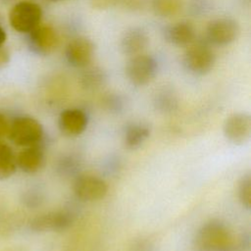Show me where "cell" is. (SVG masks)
Returning a JSON list of instances; mask_svg holds the SVG:
<instances>
[{
	"label": "cell",
	"mask_w": 251,
	"mask_h": 251,
	"mask_svg": "<svg viewBox=\"0 0 251 251\" xmlns=\"http://www.w3.org/2000/svg\"><path fill=\"white\" fill-rule=\"evenodd\" d=\"M9 126H10V124L7 121L6 117L0 113V141L2 138L8 135Z\"/></svg>",
	"instance_id": "obj_24"
},
{
	"label": "cell",
	"mask_w": 251,
	"mask_h": 251,
	"mask_svg": "<svg viewBox=\"0 0 251 251\" xmlns=\"http://www.w3.org/2000/svg\"><path fill=\"white\" fill-rule=\"evenodd\" d=\"M5 40H6V32H5V30L0 26V46H3Z\"/></svg>",
	"instance_id": "obj_26"
},
{
	"label": "cell",
	"mask_w": 251,
	"mask_h": 251,
	"mask_svg": "<svg viewBox=\"0 0 251 251\" xmlns=\"http://www.w3.org/2000/svg\"><path fill=\"white\" fill-rule=\"evenodd\" d=\"M183 64L191 74L202 75L209 73L215 64V54L206 44L190 45L184 53Z\"/></svg>",
	"instance_id": "obj_5"
},
{
	"label": "cell",
	"mask_w": 251,
	"mask_h": 251,
	"mask_svg": "<svg viewBox=\"0 0 251 251\" xmlns=\"http://www.w3.org/2000/svg\"><path fill=\"white\" fill-rule=\"evenodd\" d=\"M104 78L103 73L97 69L87 70L82 75V82L87 87H95L98 86Z\"/></svg>",
	"instance_id": "obj_20"
},
{
	"label": "cell",
	"mask_w": 251,
	"mask_h": 251,
	"mask_svg": "<svg viewBox=\"0 0 251 251\" xmlns=\"http://www.w3.org/2000/svg\"><path fill=\"white\" fill-rule=\"evenodd\" d=\"M43 133V126L37 120L22 116L15 118L10 123L8 136L14 144L25 148L39 145Z\"/></svg>",
	"instance_id": "obj_2"
},
{
	"label": "cell",
	"mask_w": 251,
	"mask_h": 251,
	"mask_svg": "<svg viewBox=\"0 0 251 251\" xmlns=\"http://www.w3.org/2000/svg\"><path fill=\"white\" fill-rule=\"evenodd\" d=\"M75 197L84 202L102 200L108 193V184L100 176L94 175H80L74 182Z\"/></svg>",
	"instance_id": "obj_6"
},
{
	"label": "cell",
	"mask_w": 251,
	"mask_h": 251,
	"mask_svg": "<svg viewBox=\"0 0 251 251\" xmlns=\"http://www.w3.org/2000/svg\"><path fill=\"white\" fill-rule=\"evenodd\" d=\"M3 1H10V0H3Z\"/></svg>",
	"instance_id": "obj_28"
},
{
	"label": "cell",
	"mask_w": 251,
	"mask_h": 251,
	"mask_svg": "<svg viewBox=\"0 0 251 251\" xmlns=\"http://www.w3.org/2000/svg\"><path fill=\"white\" fill-rule=\"evenodd\" d=\"M206 34L212 43L216 45H227L237 38L239 25L233 19L218 18L209 23Z\"/></svg>",
	"instance_id": "obj_8"
},
{
	"label": "cell",
	"mask_w": 251,
	"mask_h": 251,
	"mask_svg": "<svg viewBox=\"0 0 251 251\" xmlns=\"http://www.w3.org/2000/svg\"><path fill=\"white\" fill-rule=\"evenodd\" d=\"M52 1H62V0H52Z\"/></svg>",
	"instance_id": "obj_27"
},
{
	"label": "cell",
	"mask_w": 251,
	"mask_h": 251,
	"mask_svg": "<svg viewBox=\"0 0 251 251\" xmlns=\"http://www.w3.org/2000/svg\"><path fill=\"white\" fill-rule=\"evenodd\" d=\"M88 118L84 111L77 108L64 110L58 119L60 130L68 136H77L81 134L87 126Z\"/></svg>",
	"instance_id": "obj_12"
},
{
	"label": "cell",
	"mask_w": 251,
	"mask_h": 251,
	"mask_svg": "<svg viewBox=\"0 0 251 251\" xmlns=\"http://www.w3.org/2000/svg\"><path fill=\"white\" fill-rule=\"evenodd\" d=\"M237 197L240 204L246 208L251 207V176L246 174L241 176L237 185Z\"/></svg>",
	"instance_id": "obj_19"
},
{
	"label": "cell",
	"mask_w": 251,
	"mask_h": 251,
	"mask_svg": "<svg viewBox=\"0 0 251 251\" xmlns=\"http://www.w3.org/2000/svg\"><path fill=\"white\" fill-rule=\"evenodd\" d=\"M94 45L86 37L79 36L72 39L66 48V58L70 65L75 68H85L92 61Z\"/></svg>",
	"instance_id": "obj_10"
},
{
	"label": "cell",
	"mask_w": 251,
	"mask_h": 251,
	"mask_svg": "<svg viewBox=\"0 0 251 251\" xmlns=\"http://www.w3.org/2000/svg\"><path fill=\"white\" fill-rule=\"evenodd\" d=\"M29 33L30 48L39 55L52 53L59 42L56 30L48 25H38Z\"/></svg>",
	"instance_id": "obj_11"
},
{
	"label": "cell",
	"mask_w": 251,
	"mask_h": 251,
	"mask_svg": "<svg viewBox=\"0 0 251 251\" xmlns=\"http://www.w3.org/2000/svg\"><path fill=\"white\" fill-rule=\"evenodd\" d=\"M44 162V153L39 145L25 147L17 156V168L26 174L39 171Z\"/></svg>",
	"instance_id": "obj_13"
},
{
	"label": "cell",
	"mask_w": 251,
	"mask_h": 251,
	"mask_svg": "<svg viewBox=\"0 0 251 251\" xmlns=\"http://www.w3.org/2000/svg\"><path fill=\"white\" fill-rule=\"evenodd\" d=\"M77 167V162L75 159H74L73 157H68L67 159H64L62 160L61 162V166H60V169L62 171H64L65 173H68V174H72L74 171H75Z\"/></svg>",
	"instance_id": "obj_23"
},
{
	"label": "cell",
	"mask_w": 251,
	"mask_h": 251,
	"mask_svg": "<svg viewBox=\"0 0 251 251\" xmlns=\"http://www.w3.org/2000/svg\"><path fill=\"white\" fill-rule=\"evenodd\" d=\"M42 11L38 4L30 1L17 3L9 15L10 24L19 32H30L41 21Z\"/></svg>",
	"instance_id": "obj_3"
},
{
	"label": "cell",
	"mask_w": 251,
	"mask_h": 251,
	"mask_svg": "<svg viewBox=\"0 0 251 251\" xmlns=\"http://www.w3.org/2000/svg\"><path fill=\"white\" fill-rule=\"evenodd\" d=\"M10 60V54L7 49L3 46H0V68H3L8 64Z\"/></svg>",
	"instance_id": "obj_25"
},
{
	"label": "cell",
	"mask_w": 251,
	"mask_h": 251,
	"mask_svg": "<svg viewBox=\"0 0 251 251\" xmlns=\"http://www.w3.org/2000/svg\"><path fill=\"white\" fill-rule=\"evenodd\" d=\"M152 8L161 17H172L181 10L182 0H152Z\"/></svg>",
	"instance_id": "obj_18"
},
{
	"label": "cell",
	"mask_w": 251,
	"mask_h": 251,
	"mask_svg": "<svg viewBox=\"0 0 251 251\" xmlns=\"http://www.w3.org/2000/svg\"><path fill=\"white\" fill-rule=\"evenodd\" d=\"M150 126L141 122L129 124L124 132L125 146L130 150H134L142 146L150 136Z\"/></svg>",
	"instance_id": "obj_16"
},
{
	"label": "cell",
	"mask_w": 251,
	"mask_h": 251,
	"mask_svg": "<svg viewBox=\"0 0 251 251\" xmlns=\"http://www.w3.org/2000/svg\"><path fill=\"white\" fill-rule=\"evenodd\" d=\"M165 36L174 45L185 46L193 41L195 30L190 23L179 22L170 25L165 31Z\"/></svg>",
	"instance_id": "obj_15"
},
{
	"label": "cell",
	"mask_w": 251,
	"mask_h": 251,
	"mask_svg": "<svg viewBox=\"0 0 251 251\" xmlns=\"http://www.w3.org/2000/svg\"><path fill=\"white\" fill-rule=\"evenodd\" d=\"M149 37L142 28L131 27L126 30L121 40L122 51L129 56L141 54L147 47Z\"/></svg>",
	"instance_id": "obj_14"
},
{
	"label": "cell",
	"mask_w": 251,
	"mask_h": 251,
	"mask_svg": "<svg viewBox=\"0 0 251 251\" xmlns=\"http://www.w3.org/2000/svg\"><path fill=\"white\" fill-rule=\"evenodd\" d=\"M16 155L12 148L0 141V179H7L11 177L17 171Z\"/></svg>",
	"instance_id": "obj_17"
},
{
	"label": "cell",
	"mask_w": 251,
	"mask_h": 251,
	"mask_svg": "<svg viewBox=\"0 0 251 251\" xmlns=\"http://www.w3.org/2000/svg\"><path fill=\"white\" fill-rule=\"evenodd\" d=\"M128 251H156V244L149 237L141 236L132 241Z\"/></svg>",
	"instance_id": "obj_21"
},
{
	"label": "cell",
	"mask_w": 251,
	"mask_h": 251,
	"mask_svg": "<svg viewBox=\"0 0 251 251\" xmlns=\"http://www.w3.org/2000/svg\"><path fill=\"white\" fill-rule=\"evenodd\" d=\"M74 216L69 211H51L37 216L30 222V227L35 231H59L72 226Z\"/></svg>",
	"instance_id": "obj_9"
},
{
	"label": "cell",
	"mask_w": 251,
	"mask_h": 251,
	"mask_svg": "<svg viewBox=\"0 0 251 251\" xmlns=\"http://www.w3.org/2000/svg\"><path fill=\"white\" fill-rule=\"evenodd\" d=\"M223 131L225 137L233 144H243L251 135V118L247 113H234L226 118Z\"/></svg>",
	"instance_id": "obj_7"
},
{
	"label": "cell",
	"mask_w": 251,
	"mask_h": 251,
	"mask_svg": "<svg viewBox=\"0 0 251 251\" xmlns=\"http://www.w3.org/2000/svg\"><path fill=\"white\" fill-rule=\"evenodd\" d=\"M157 105L161 110H163L165 112H169V111H172L176 107V101H175L174 97L168 96L167 94H165V95H161L157 99Z\"/></svg>",
	"instance_id": "obj_22"
},
{
	"label": "cell",
	"mask_w": 251,
	"mask_h": 251,
	"mask_svg": "<svg viewBox=\"0 0 251 251\" xmlns=\"http://www.w3.org/2000/svg\"><path fill=\"white\" fill-rule=\"evenodd\" d=\"M157 73V62L149 55L138 54L131 56L126 66L127 79L136 86L148 84Z\"/></svg>",
	"instance_id": "obj_4"
},
{
	"label": "cell",
	"mask_w": 251,
	"mask_h": 251,
	"mask_svg": "<svg viewBox=\"0 0 251 251\" xmlns=\"http://www.w3.org/2000/svg\"><path fill=\"white\" fill-rule=\"evenodd\" d=\"M236 244L232 230L219 220H211L202 225L192 240L194 251H234Z\"/></svg>",
	"instance_id": "obj_1"
}]
</instances>
